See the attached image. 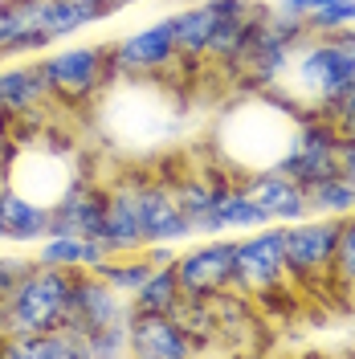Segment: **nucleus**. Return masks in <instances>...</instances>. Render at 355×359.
I'll return each instance as SVG.
<instances>
[{"label":"nucleus","mask_w":355,"mask_h":359,"mask_svg":"<svg viewBox=\"0 0 355 359\" xmlns=\"http://www.w3.org/2000/svg\"><path fill=\"white\" fill-rule=\"evenodd\" d=\"M351 86H355V45L343 33H327V37L311 33L294 49V62H290L278 90H286V98L298 102V107H327L331 98H339Z\"/></svg>","instance_id":"f257e3e1"},{"label":"nucleus","mask_w":355,"mask_h":359,"mask_svg":"<svg viewBox=\"0 0 355 359\" xmlns=\"http://www.w3.org/2000/svg\"><path fill=\"white\" fill-rule=\"evenodd\" d=\"M45 78L49 102L62 111H86L114 86L107 74V41L102 45H49L33 57Z\"/></svg>","instance_id":"f03ea898"},{"label":"nucleus","mask_w":355,"mask_h":359,"mask_svg":"<svg viewBox=\"0 0 355 359\" xmlns=\"http://www.w3.org/2000/svg\"><path fill=\"white\" fill-rule=\"evenodd\" d=\"M307 25L278 17L274 8H266V17L257 21V29L249 33L245 49L237 53V62L225 69L233 74L237 82H245L249 90H278L286 78L290 62H294V49L307 41Z\"/></svg>","instance_id":"7ed1b4c3"},{"label":"nucleus","mask_w":355,"mask_h":359,"mask_svg":"<svg viewBox=\"0 0 355 359\" xmlns=\"http://www.w3.org/2000/svg\"><path fill=\"white\" fill-rule=\"evenodd\" d=\"M74 269L33 266L29 278L13 290L8 302H0V339L33 335V331H53L66 314Z\"/></svg>","instance_id":"20e7f679"},{"label":"nucleus","mask_w":355,"mask_h":359,"mask_svg":"<svg viewBox=\"0 0 355 359\" xmlns=\"http://www.w3.org/2000/svg\"><path fill=\"white\" fill-rule=\"evenodd\" d=\"M233 290L253 298L262 311L278 294L294 290L286 269L282 224H262V229H249L245 237H233Z\"/></svg>","instance_id":"39448f33"},{"label":"nucleus","mask_w":355,"mask_h":359,"mask_svg":"<svg viewBox=\"0 0 355 359\" xmlns=\"http://www.w3.org/2000/svg\"><path fill=\"white\" fill-rule=\"evenodd\" d=\"M274 172L290 176L294 184H314V180L339 176V131L327 123L319 107H298V123L290 135L286 156L274 163Z\"/></svg>","instance_id":"423d86ee"},{"label":"nucleus","mask_w":355,"mask_h":359,"mask_svg":"<svg viewBox=\"0 0 355 359\" xmlns=\"http://www.w3.org/2000/svg\"><path fill=\"white\" fill-rule=\"evenodd\" d=\"M172 66H180L172 17H159L152 25H139L131 33H123L119 41H107V74H111V82L152 78V74H163Z\"/></svg>","instance_id":"0eeeda50"},{"label":"nucleus","mask_w":355,"mask_h":359,"mask_svg":"<svg viewBox=\"0 0 355 359\" xmlns=\"http://www.w3.org/2000/svg\"><path fill=\"white\" fill-rule=\"evenodd\" d=\"M286 245V269L294 286H331V262L339 245V221L335 217H302L294 224H282Z\"/></svg>","instance_id":"6e6552de"},{"label":"nucleus","mask_w":355,"mask_h":359,"mask_svg":"<svg viewBox=\"0 0 355 359\" xmlns=\"http://www.w3.org/2000/svg\"><path fill=\"white\" fill-rule=\"evenodd\" d=\"M127 318H131V298L127 294H119L111 282H102L94 269H74L69 302L58 331H66L69 339H82L94 327H111V323H127Z\"/></svg>","instance_id":"1a4fd4ad"},{"label":"nucleus","mask_w":355,"mask_h":359,"mask_svg":"<svg viewBox=\"0 0 355 359\" xmlns=\"http://www.w3.org/2000/svg\"><path fill=\"white\" fill-rule=\"evenodd\" d=\"M127 176L135 184V196H139V221H143V237L147 245H184L192 241V221L184 217L172 184L159 176V172H135L127 168Z\"/></svg>","instance_id":"9d476101"},{"label":"nucleus","mask_w":355,"mask_h":359,"mask_svg":"<svg viewBox=\"0 0 355 359\" xmlns=\"http://www.w3.org/2000/svg\"><path fill=\"white\" fill-rule=\"evenodd\" d=\"M176 282L180 294L188 298H213L233 286V237H200L196 245L180 249L176 262Z\"/></svg>","instance_id":"9b49d317"},{"label":"nucleus","mask_w":355,"mask_h":359,"mask_svg":"<svg viewBox=\"0 0 355 359\" xmlns=\"http://www.w3.org/2000/svg\"><path fill=\"white\" fill-rule=\"evenodd\" d=\"M127 343H131V355H139V359H192L196 355V343L176 323V314L131 311V318H127Z\"/></svg>","instance_id":"f8f14e48"},{"label":"nucleus","mask_w":355,"mask_h":359,"mask_svg":"<svg viewBox=\"0 0 355 359\" xmlns=\"http://www.w3.org/2000/svg\"><path fill=\"white\" fill-rule=\"evenodd\" d=\"M111 253H139L147 245L143 237V221H139V196L127 172L107 180V208H102V233H98Z\"/></svg>","instance_id":"ddd939ff"},{"label":"nucleus","mask_w":355,"mask_h":359,"mask_svg":"<svg viewBox=\"0 0 355 359\" xmlns=\"http://www.w3.org/2000/svg\"><path fill=\"white\" fill-rule=\"evenodd\" d=\"M266 8L269 4H262V0H217V29H213L204 66H213V69L233 66L237 53L245 49V41H249V33L266 17Z\"/></svg>","instance_id":"4468645a"},{"label":"nucleus","mask_w":355,"mask_h":359,"mask_svg":"<svg viewBox=\"0 0 355 359\" xmlns=\"http://www.w3.org/2000/svg\"><path fill=\"white\" fill-rule=\"evenodd\" d=\"M45 0H0V62H25L49 49L41 29Z\"/></svg>","instance_id":"2eb2a0df"},{"label":"nucleus","mask_w":355,"mask_h":359,"mask_svg":"<svg viewBox=\"0 0 355 359\" xmlns=\"http://www.w3.org/2000/svg\"><path fill=\"white\" fill-rule=\"evenodd\" d=\"M0 111L8 114L13 123H37V118H49L53 102H49V90H45V78L33 57H25L17 66L0 69Z\"/></svg>","instance_id":"dca6fc26"},{"label":"nucleus","mask_w":355,"mask_h":359,"mask_svg":"<svg viewBox=\"0 0 355 359\" xmlns=\"http://www.w3.org/2000/svg\"><path fill=\"white\" fill-rule=\"evenodd\" d=\"M237 180H241L245 196L253 204H262L274 224H294V221H302V217H311L302 184H294V180L282 176V172L262 168V172H245V176H237Z\"/></svg>","instance_id":"f3484780"},{"label":"nucleus","mask_w":355,"mask_h":359,"mask_svg":"<svg viewBox=\"0 0 355 359\" xmlns=\"http://www.w3.org/2000/svg\"><path fill=\"white\" fill-rule=\"evenodd\" d=\"M0 217H4V241H17V245H37L53 229L49 204L33 201V196H21L8 184L0 188Z\"/></svg>","instance_id":"a211bd4d"},{"label":"nucleus","mask_w":355,"mask_h":359,"mask_svg":"<svg viewBox=\"0 0 355 359\" xmlns=\"http://www.w3.org/2000/svg\"><path fill=\"white\" fill-rule=\"evenodd\" d=\"M176 25V49H180V66H204L208 57V41H213V29H217V0H196L188 8L172 13Z\"/></svg>","instance_id":"6ab92c4d"},{"label":"nucleus","mask_w":355,"mask_h":359,"mask_svg":"<svg viewBox=\"0 0 355 359\" xmlns=\"http://www.w3.org/2000/svg\"><path fill=\"white\" fill-rule=\"evenodd\" d=\"M107 17H114V13L107 4H98V0H45L41 29L53 45H62L66 37H78L82 29H94Z\"/></svg>","instance_id":"aec40b11"},{"label":"nucleus","mask_w":355,"mask_h":359,"mask_svg":"<svg viewBox=\"0 0 355 359\" xmlns=\"http://www.w3.org/2000/svg\"><path fill=\"white\" fill-rule=\"evenodd\" d=\"M0 355L4 359H82L78 339H69L66 331H33V335L0 339Z\"/></svg>","instance_id":"412c9836"},{"label":"nucleus","mask_w":355,"mask_h":359,"mask_svg":"<svg viewBox=\"0 0 355 359\" xmlns=\"http://www.w3.org/2000/svg\"><path fill=\"white\" fill-rule=\"evenodd\" d=\"M307 192V208H311V217H335V221H343V217H351L355 212V184L343 176H327V180H314L302 188Z\"/></svg>","instance_id":"4be33fe9"},{"label":"nucleus","mask_w":355,"mask_h":359,"mask_svg":"<svg viewBox=\"0 0 355 359\" xmlns=\"http://www.w3.org/2000/svg\"><path fill=\"white\" fill-rule=\"evenodd\" d=\"M176 323L188 331V339L196 343V355L200 351H217V314H213V298H188L180 294V302L172 306Z\"/></svg>","instance_id":"5701e85b"},{"label":"nucleus","mask_w":355,"mask_h":359,"mask_svg":"<svg viewBox=\"0 0 355 359\" xmlns=\"http://www.w3.org/2000/svg\"><path fill=\"white\" fill-rule=\"evenodd\" d=\"M180 302V282L172 266H156L143 286L131 294V311H156V314H172V306Z\"/></svg>","instance_id":"b1692460"},{"label":"nucleus","mask_w":355,"mask_h":359,"mask_svg":"<svg viewBox=\"0 0 355 359\" xmlns=\"http://www.w3.org/2000/svg\"><path fill=\"white\" fill-rule=\"evenodd\" d=\"M152 269H156V266H152V257L139 249V253H114V257H107L94 273H98L102 282H111L119 294H127V298H131V294L143 286V278H147Z\"/></svg>","instance_id":"393cba45"},{"label":"nucleus","mask_w":355,"mask_h":359,"mask_svg":"<svg viewBox=\"0 0 355 359\" xmlns=\"http://www.w3.org/2000/svg\"><path fill=\"white\" fill-rule=\"evenodd\" d=\"M302 25H307V33H319V37L343 33L355 25V0H311Z\"/></svg>","instance_id":"a878e982"},{"label":"nucleus","mask_w":355,"mask_h":359,"mask_svg":"<svg viewBox=\"0 0 355 359\" xmlns=\"http://www.w3.org/2000/svg\"><path fill=\"white\" fill-rule=\"evenodd\" d=\"M82 359H114V355H131L127 343V323H111V327H94L78 339Z\"/></svg>","instance_id":"bb28decb"},{"label":"nucleus","mask_w":355,"mask_h":359,"mask_svg":"<svg viewBox=\"0 0 355 359\" xmlns=\"http://www.w3.org/2000/svg\"><path fill=\"white\" fill-rule=\"evenodd\" d=\"M331 286L343 294H355V212L339 221V245L331 262Z\"/></svg>","instance_id":"cd10ccee"},{"label":"nucleus","mask_w":355,"mask_h":359,"mask_svg":"<svg viewBox=\"0 0 355 359\" xmlns=\"http://www.w3.org/2000/svg\"><path fill=\"white\" fill-rule=\"evenodd\" d=\"M37 266L82 269V237H69V233H49L45 241H37Z\"/></svg>","instance_id":"c85d7f7f"},{"label":"nucleus","mask_w":355,"mask_h":359,"mask_svg":"<svg viewBox=\"0 0 355 359\" xmlns=\"http://www.w3.org/2000/svg\"><path fill=\"white\" fill-rule=\"evenodd\" d=\"M319 111L327 114V123L339 131V139H355V86L343 90L339 98H331V102L319 107Z\"/></svg>","instance_id":"c756f323"},{"label":"nucleus","mask_w":355,"mask_h":359,"mask_svg":"<svg viewBox=\"0 0 355 359\" xmlns=\"http://www.w3.org/2000/svg\"><path fill=\"white\" fill-rule=\"evenodd\" d=\"M37 266V257H21V253H0V302H8L13 290L29 278V269Z\"/></svg>","instance_id":"7c9ffc66"},{"label":"nucleus","mask_w":355,"mask_h":359,"mask_svg":"<svg viewBox=\"0 0 355 359\" xmlns=\"http://www.w3.org/2000/svg\"><path fill=\"white\" fill-rule=\"evenodd\" d=\"M13 147H17V123L0 111V163L13 156Z\"/></svg>","instance_id":"2f4dec72"},{"label":"nucleus","mask_w":355,"mask_h":359,"mask_svg":"<svg viewBox=\"0 0 355 359\" xmlns=\"http://www.w3.org/2000/svg\"><path fill=\"white\" fill-rule=\"evenodd\" d=\"M269 8H274L278 17H290V21H302V17H307V8H311V0H269Z\"/></svg>","instance_id":"473e14b6"},{"label":"nucleus","mask_w":355,"mask_h":359,"mask_svg":"<svg viewBox=\"0 0 355 359\" xmlns=\"http://www.w3.org/2000/svg\"><path fill=\"white\" fill-rule=\"evenodd\" d=\"M339 176L355 184V139H339Z\"/></svg>","instance_id":"72a5a7b5"},{"label":"nucleus","mask_w":355,"mask_h":359,"mask_svg":"<svg viewBox=\"0 0 355 359\" xmlns=\"http://www.w3.org/2000/svg\"><path fill=\"white\" fill-rule=\"evenodd\" d=\"M143 253L152 257V266H172L180 249H176V245H143Z\"/></svg>","instance_id":"f704fd0d"},{"label":"nucleus","mask_w":355,"mask_h":359,"mask_svg":"<svg viewBox=\"0 0 355 359\" xmlns=\"http://www.w3.org/2000/svg\"><path fill=\"white\" fill-rule=\"evenodd\" d=\"M343 37H347V41L355 45V25H351V29H343Z\"/></svg>","instance_id":"c9c22d12"},{"label":"nucleus","mask_w":355,"mask_h":359,"mask_svg":"<svg viewBox=\"0 0 355 359\" xmlns=\"http://www.w3.org/2000/svg\"><path fill=\"white\" fill-rule=\"evenodd\" d=\"M0 188H4V180H0ZM0 241H4V217H0Z\"/></svg>","instance_id":"e433bc0d"}]
</instances>
